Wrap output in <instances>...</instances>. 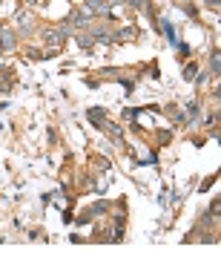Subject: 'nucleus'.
Listing matches in <instances>:
<instances>
[{
	"label": "nucleus",
	"mask_w": 221,
	"mask_h": 259,
	"mask_svg": "<svg viewBox=\"0 0 221 259\" xmlns=\"http://www.w3.org/2000/svg\"><path fill=\"white\" fill-rule=\"evenodd\" d=\"M184 78H195V66H192V64H189L187 69H184Z\"/></svg>",
	"instance_id": "5"
},
{
	"label": "nucleus",
	"mask_w": 221,
	"mask_h": 259,
	"mask_svg": "<svg viewBox=\"0 0 221 259\" xmlns=\"http://www.w3.org/2000/svg\"><path fill=\"white\" fill-rule=\"evenodd\" d=\"M15 20H17V29H20V32H29L32 29V15L26 9H20V12L15 15Z\"/></svg>",
	"instance_id": "1"
},
{
	"label": "nucleus",
	"mask_w": 221,
	"mask_h": 259,
	"mask_svg": "<svg viewBox=\"0 0 221 259\" xmlns=\"http://www.w3.org/2000/svg\"><path fill=\"white\" fill-rule=\"evenodd\" d=\"M0 46H3V49H12V46H15V32L0 29Z\"/></svg>",
	"instance_id": "3"
},
{
	"label": "nucleus",
	"mask_w": 221,
	"mask_h": 259,
	"mask_svg": "<svg viewBox=\"0 0 221 259\" xmlns=\"http://www.w3.org/2000/svg\"><path fill=\"white\" fill-rule=\"evenodd\" d=\"M106 6H109V0H89L86 3V12H106Z\"/></svg>",
	"instance_id": "4"
},
{
	"label": "nucleus",
	"mask_w": 221,
	"mask_h": 259,
	"mask_svg": "<svg viewBox=\"0 0 221 259\" xmlns=\"http://www.w3.org/2000/svg\"><path fill=\"white\" fill-rule=\"evenodd\" d=\"M63 37H66V32H63V29H55V32H49V35H46L49 46H55V49H58V46L63 43Z\"/></svg>",
	"instance_id": "2"
}]
</instances>
